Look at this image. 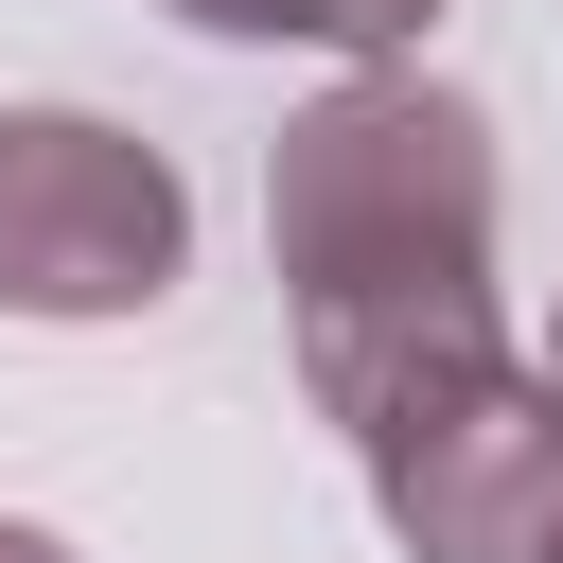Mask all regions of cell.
<instances>
[{
	"label": "cell",
	"instance_id": "1",
	"mask_svg": "<svg viewBox=\"0 0 563 563\" xmlns=\"http://www.w3.org/2000/svg\"><path fill=\"white\" fill-rule=\"evenodd\" d=\"M493 123L405 53V70H334L282 141H264V246H282V317H299V387L317 422H352V457L510 369V317H493Z\"/></svg>",
	"mask_w": 563,
	"mask_h": 563
},
{
	"label": "cell",
	"instance_id": "2",
	"mask_svg": "<svg viewBox=\"0 0 563 563\" xmlns=\"http://www.w3.org/2000/svg\"><path fill=\"white\" fill-rule=\"evenodd\" d=\"M194 264V194L106 106H0V317H141Z\"/></svg>",
	"mask_w": 563,
	"mask_h": 563
},
{
	"label": "cell",
	"instance_id": "3",
	"mask_svg": "<svg viewBox=\"0 0 563 563\" xmlns=\"http://www.w3.org/2000/svg\"><path fill=\"white\" fill-rule=\"evenodd\" d=\"M369 510H387L405 563H545V528H563V387L475 369V387L405 405L369 440Z\"/></svg>",
	"mask_w": 563,
	"mask_h": 563
},
{
	"label": "cell",
	"instance_id": "4",
	"mask_svg": "<svg viewBox=\"0 0 563 563\" xmlns=\"http://www.w3.org/2000/svg\"><path fill=\"white\" fill-rule=\"evenodd\" d=\"M176 35H229V53H352V70H405L440 0H158Z\"/></svg>",
	"mask_w": 563,
	"mask_h": 563
},
{
	"label": "cell",
	"instance_id": "5",
	"mask_svg": "<svg viewBox=\"0 0 563 563\" xmlns=\"http://www.w3.org/2000/svg\"><path fill=\"white\" fill-rule=\"evenodd\" d=\"M0 563H70V545H53V528H18V510H0Z\"/></svg>",
	"mask_w": 563,
	"mask_h": 563
},
{
	"label": "cell",
	"instance_id": "6",
	"mask_svg": "<svg viewBox=\"0 0 563 563\" xmlns=\"http://www.w3.org/2000/svg\"><path fill=\"white\" fill-rule=\"evenodd\" d=\"M545 387H563V317H545Z\"/></svg>",
	"mask_w": 563,
	"mask_h": 563
},
{
	"label": "cell",
	"instance_id": "7",
	"mask_svg": "<svg viewBox=\"0 0 563 563\" xmlns=\"http://www.w3.org/2000/svg\"><path fill=\"white\" fill-rule=\"evenodd\" d=\"M545 563H563V528H545Z\"/></svg>",
	"mask_w": 563,
	"mask_h": 563
}]
</instances>
